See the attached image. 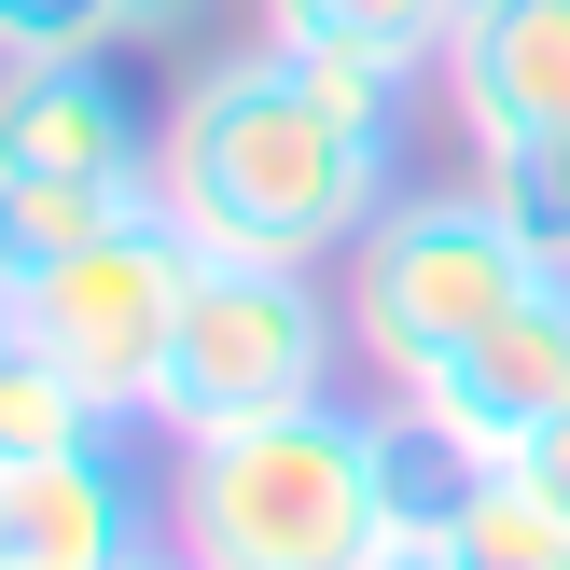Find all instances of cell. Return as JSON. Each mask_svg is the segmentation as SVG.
Masks as SVG:
<instances>
[{"mask_svg": "<svg viewBox=\"0 0 570 570\" xmlns=\"http://www.w3.org/2000/svg\"><path fill=\"white\" fill-rule=\"evenodd\" d=\"M557 278V250L529 237L515 209H501L488 181H404L376 223H362V250L334 265V306H348V362L404 404V390H432L445 362L473 348V334L501 321V306H529Z\"/></svg>", "mask_w": 570, "mask_h": 570, "instance_id": "obj_3", "label": "cell"}, {"mask_svg": "<svg viewBox=\"0 0 570 570\" xmlns=\"http://www.w3.org/2000/svg\"><path fill=\"white\" fill-rule=\"evenodd\" d=\"M139 570H195V557H181V543H154V557H139Z\"/></svg>", "mask_w": 570, "mask_h": 570, "instance_id": "obj_18", "label": "cell"}, {"mask_svg": "<svg viewBox=\"0 0 570 570\" xmlns=\"http://www.w3.org/2000/svg\"><path fill=\"white\" fill-rule=\"evenodd\" d=\"M250 28H265V42H348V56L432 70L445 28H460V0H250Z\"/></svg>", "mask_w": 570, "mask_h": 570, "instance_id": "obj_11", "label": "cell"}, {"mask_svg": "<svg viewBox=\"0 0 570 570\" xmlns=\"http://www.w3.org/2000/svg\"><path fill=\"white\" fill-rule=\"evenodd\" d=\"M0 56H126V0H0Z\"/></svg>", "mask_w": 570, "mask_h": 570, "instance_id": "obj_14", "label": "cell"}, {"mask_svg": "<svg viewBox=\"0 0 570 570\" xmlns=\"http://www.w3.org/2000/svg\"><path fill=\"white\" fill-rule=\"evenodd\" d=\"M181 278H195V237L167 209H126V223H98L70 265H42L14 293V334L111 417V432H154V376H167V334H181Z\"/></svg>", "mask_w": 570, "mask_h": 570, "instance_id": "obj_5", "label": "cell"}, {"mask_svg": "<svg viewBox=\"0 0 570 570\" xmlns=\"http://www.w3.org/2000/svg\"><path fill=\"white\" fill-rule=\"evenodd\" d=\"M432 98L460 167H570V0H460Z\"/></svg>", "mask_w": 570, "mask_h": 570, "instance_id": "obj_6", "label": "cell"}, {"mask_svg": "<svg viewBox=\"0 0 570 570\" xmlns=\"http://www.w3.org/2000/svg\"><path fill=\"white\" fill-rule=\"evenodd\" d=\"M404 417H417V445H432V473H501V460H529V445L570 417V265H557L529 306H501L432 390H404Z\"/></svg>", "mask_w": 570, "mask_h": 570, "instance_id": "obj_7", "label": "cell"}, {"mask_svg": "<svg viewBox=\"0 0 570 570\" xmlns=\"http://www.w3.org/2000/svg\"><path fill=\"white\" fill-rule=\"evenodd\" d=\"M501 473H529V488H543V501H570V417H557L543 445H529V460H501Z\"/></svg>", "mask_w": 570, "mask_h": 570, "instance_id": "obj_17", "label": "cell"}, {"mask_svg": "<svg viewBox=\"0 0 570 570\" xmlns=\"http://www.w3.org/2000/svg\"><path fill=\"white\" fill-rule=\"evenodd\" d=\"M0 181L154 195V111L111 83V56H0Z\"/></svg>", "mask_w": 570, "mask_h": 570, "instance_id": "obj_8", "label": "cell"}, {"mask_svg": "<svg viewBox=\"0 0 570 570\" xmlns=\"http://www.w3.org/2000/svg\"><path fill=\"white\" fill-rule=\"evenodd\" d=\"M126 209H154V195H126V181H0V293H28L42 265H70L98 223H126Z\"/></svg>", "mask_w": 570, "mask_h": 570, "instance_id": "obj_12", "label": "cell"}, {"mask_svg": "<svg viewBox=\"0 0 570 570\" xmlns=\"http://www.w3.org/2000/svg\"><path fill=\"white\" fill-rule=\"evenodd\" d=\"M0 570H14V557H0Z\"/></svg>", "mask_w": 570, "mask_h": 570, "instance_id": "obj_19", "label": "cell"}, {"mask_svg": "<svg viewBox=\"0 0 570 570\" xmlns=\"http://www.w3.org/2000/svg\"><path fill=\"white\" fill-rule=\"evenodd\" d=\"M432 515L460 529L473 570H570V501H543L529 473H445Z\"/></svg>", "mask_w": 570, "mask_h": 570, "instance_id": "obj_10", "label": "cell"}, {"mask_svg": "<svg viewBox=\"0 0 570 570\" xmlns=\"http://www.w3.org/2000/svg\"><path fill=\"white\" fill-rule=\"evenodd\" d=\"M334 362H348V306H334V265H278V250H195L181 278V334H167L154 376V432H237V417L321 404Z\"/></svg>", "mask_w": 570, "mask_h": 570, "instance_id": "obj_4", "label": "cell"}, {"mask_svg": "<svg viewBox=\"0 0 570 570\" xmlns=\"http://www.w3.org/2000/svg\"><path fill=\"white\" fill-rule=\"evenodd\" d=\"M98 432H111V417L14 334V348H0V473H14V460H70V445H98Z\"/></svg>", "mask_w": 570, "mask_h": 570, "instance_id": "obj_13", "label": "cell"}, {"mask_svg": "<svg viewBox=\"0 0 570 570\" xmlns=\"http://www.w3.org/2000/svg\"><path fill=\"white\" fill-rule=\"evenodd\" d=\"M223 14H237V0H126V56H181V42H209Z\"/></svg>", "mask_w": 570, "mask_h": 570, "instance_id": "obj_15", "label": "cell"}, {"mask_svg": "<svg viewBox=\"0 0 570 570\" xmlns=\"http://www.w3.org/2000/svg\"><path fill=\"white\" fill-rule=\"evenodd\" d=\"M154 543H167V488H139L126 432L0 473V557L14 570H139Z\"/></svg>", "mask_w": 570, "mask_h": 570, "instance_id": "obj_9", "label": "cell"}, {"mask_svg": "<svg viewBox=\"0 0 570 570\" xmlns=\"http://www.w3.org/2000/svg\"><path fill=\"white\" fill-rule=\"evenodd\" d=\"M432 488L445 473L404 404L321 390V404L167 445V543L195 570H376L432 515Z\"/></svg>", "mask_w": 570, "mask_h": 570, "instance_id": "obj_2", "label": "cell"}, {"mask_svg": "<svg viewBox=\"0 0 570 570\" xmlns=\"http://www.w3.org/2000/svg\"><path fill=\"white\" fill-rule=\"evenodd\" d=\"M417 83L404 56H348V42H265L195 56L181 98L154 111V209L195 250H278V265H348L362 223L404 195V139H417Z\"/></svg>", "mask_w": 570, "mask_h": 570, "instance_id": "obj_1", "label": "cell"}, {"mask_svg": "<svg viewBox=\"0 0 570 570\" xmlns=\"http://www.w3.org/2000/svg\"><path fill=\"white\" fill-rule=\"evenodd\" d=\"M376 570H473V557H460V529H445V515H417V529H404V543H390Z\"/></svg>", "mask_w": 570, "mask_h": 570, "instance_id": "obj_16", "label": "cell"}]
</instances>
